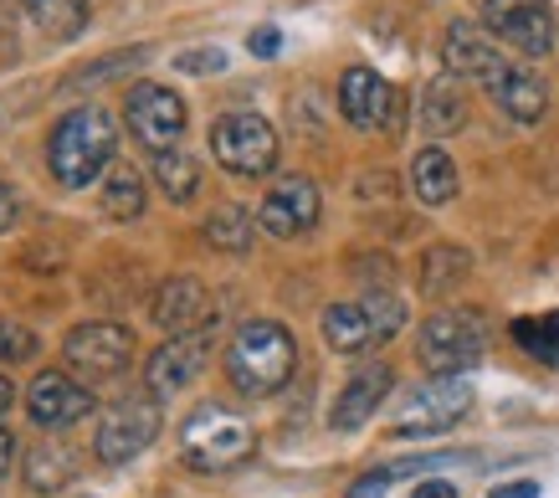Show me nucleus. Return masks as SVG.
Returning a JSON list of instances; mask_svg holds the SVG:
<instances>
[{
	"label": "nucleus",
	"mask_w": 559,
	"mask_h": 498,
	"mask_svg": "<svg viewBox=\"0 0 559 498\" xmlns=\"http://www.w3.org/2000/svg\"><path fill=\"white\" fill-rule=\"evenodd\" d=\"M21 11L32 16V26L51 42H72L87 26V0H21Z\"/></svg>",
	"instance_id": "obj_21"
},
{
	"label": "nucleus",
	"mask_w": 559,
	"mask_h": 498,
	"mask_svg": "<svg viewBox=\"0 0 559 498\" xmlns=\"http://www.w3.org/2000/svg\"><path fill=\"white\" fill-rule=\"evenodd\" d=\"M473 406V380L467 376H431L426 386L406 395L401 406V422H395V437H431V431H447L462 412Z\"/></svg>",
	"instance_id": "obj_11"
},
{
	"label": "nucleus",
	"mask_w": 559,
	"mask_h": 498,
	"mask_svg": "<svg viewBox=\"0 0 559 498\" xmlns=\"http://www.w3.org/2000/svg\"><path fill=\"white\" fill-rule=\"evenodd\" d=\"M247 47H252V57H277V47H283V32H277V26H257Z\"/></svg>",
	"instance_id": "obj_31"
},
{
	"label": "nucleus",
	"mask_w": 559,
	"mask_h": 498,
	"mask_svg": "<svg viewBox=\"0 0 559 498\" xmlns=\"http://www.w3.org/2000/svg\"><path fill=\"white\" fill-rule=\"evenodd\" d=\"M416 355L431 376H467L488 355V324L473 309H441L421 324Z\"/></svg>",
	"instance_id": "obj_5"
},
{
	"label": "nucleus",
	"mask_w": 559,
	"mask_h": 498,
	"mask_svg": "<svg viewBox=\"0 0 559 498\" xmlns=\"http://www.w3.org/2000/svg\"><path fill=\"white\" fill-rule=\"evenodd\" d=\"M544 340H549V365H559V309L544 313Z\"/></svg>",
	"instance_id": "obj_36"
},
{
	"label": "nucleus",
	"mask_w": 559,
	"mask_h": 498,
	"mask_svg": "<svg viewBox=\"0 0 559 498\" xmlns=\"http://www.w3.org/2000/svg\"><path fill=\"white\" fill-rule=\"evenodd\" d=\"M492 498H539V483L534 478H519V483H498Z\"/></svg>",
	"instance_id": "obj_33"
},
{
	"label": "nucleus",
	"mask_w": 559,
	"mask_h": 498,
	"mask_svg": "<svg viewBox=\"0 0 559 498\" xmlns=\"http://www.w3.org/2000/svg\"><path fill=\"white\" fill-rule=\"evenodd\" d=\"M11 406H16V386H11V380H5V370H0V416L11 412Z\"/></svg>",
	"instance_id": "obj_38"
},
{
	"label": "nucleus",
	"mask_w": 559,
	"mask_h": 498,
	"mask_svg": "<svg viewBox=\"0 0 559 498\" xmlns=\"http://www.w3.org/2000/svg\"><path fill=\"white\" fill-rule=\"evenodd\" d=\"M21 473H26V488H32V494H57V488H68V483H72L78 463H72L68 447L41 442V447H32V452H26Z\"/></svg>",
	"instance_id": "obj_23"
},
{
	"label": "nucleus",
	"mask_w": 559,
	"mask_h": 498,
	"mask_svg": "<svg viewBox=\"0 0 559 498\" xmlns=\"http://www.w3.org/2000/svg\"><path fill=\"white\" fill-rule=\"evenodd\" d=\"M252 447H257L252 422L237 416L231 406H221V401L195 406V412L186 416V427H180V452H186V463L201 467V473L237 467L241 458H252Z\"/></svg>",
	"instance_id": "obj_4"
},
{
	"label": "nucleus",
	"mask_w": 559,
	"mask_h": 498,
	"mask_svg": "<svg viewBox=\"0 0 559 498\" xmlns=\"http://www.w3.org/2000/svg\"><path fill=\"white\" fill-rule=\"evenodd\" d=\"M509 334L519 340V349H524V355H534V360L549 365V340H544V319H513Z\"/></svg>",
	"instance_id": "obj_30"
},
{
	"label": "nucleus",
	"mask_w": 559,
	"mask_h": 498,
	"mask_svg": "<svg viewBox=\"0 0 559 498\" xmlns=\"http://www.w3.org/2000/svg\"><path fill=\"white\" fill-rule=\"evenodd\" d=\"M477 11H483V32L524 62L549 57L555 47V16L544 0H483Z\"/></svg>",
	"instance_id": "obj_10"
},
{
	"label": "nucleus",
	"mask_w": 559,
	"mask_h": 498,
	"mask_svg": "<svg viewBox=\"0 0 559 498\" xmlns=\"http://www.w3.org/2000/svg\"><path fill=\"white\" fill-rule=\"evenodd\" d=\"M154 180H159V190L170 195L175 206H186V201H195V190H201V165L186 150H170V155H154Z\"/></svg>",
	"instance_id": "obj_25"
},
{
	"label": "nucleus",
	"mask_w": 559,
	"mask_h": 498,
	"mask_svg": "<svg viewBox=\"0 0 559 498\" xmlns=\"http://www.w3.org/2000/svg\"><path fill=\"white\" fill-rule=\"evenodd\" d=\"M467 268H473V258H467L462 247H431L421 262V293H431V298L452 293L462 277H467Z\"/></svg>",
	"instance_id": "obj_26"
},
{
	"label": "nucleus",
	"mask_w": 559,
	"mask_h": 498,
	"mask_svg": "<svg viewBox=\"0 0 559 498\" xmlns=\"http://www.w3.org/2000/svg\"><path fill=\"white\" fill-rule=\"evenodd\" d=\"M319 329L334 355H365V349L395 340L406 329V298H395L390 288H374L365 298H349V304H329Z\"/></svg>",
	"instance_id": "obj_3"
},
{
	"label": "nucleus",
	"mask_w": 559,
	"mask_h": 498,
	"mask_svg": "<svg viewBox=\"0 0 559 498\" xmlns=\"http://www.w3.org/2000/svg\"><path fill=\"white\" fill-rule=\"evenodd\" d=\"M150 62V47H123V52H114V57H103V62H93V68H78L62 83V93H72V87H93V83H103V78H119V72H134V68H144Z\"/></svg>",
	"instance_id": "obj_27"
},
{
	"label": "nucleus",
	"mask_w": 559,
	"mask_h": 498,
	"mask_svg": "<svg viewBox=\"0 0 559 498\" xmlns=\"http://www.w3.org/2000/svg\"><path fill=\"white\" fill-rule=\"evenodd\" d=\"M93 391L87 386H78V380L68 376V370H41V376L26 386V412H32V422L41 431H68L78 427V422H87L93 416Z\"/></svg>",
	"instance_id": "obj_14"
},
{
	"label": "nucleus",
	"mask_w": 559,
	"mask_h": 498,
	"mask_svg": "<svg viewBox=\"0 0 559 498\" xmlns=\"http://www.w3.org/2000/svg\"><path fill=\"white\" fill-rule=\"evenodd\" d=\"M11 222H16V190L0 186V232H5Z\"/></svg>",
	"instance_id": "obj_37"
},
{
	"label": "nucleus",
	"mask_w": 559,
	"mask_h": 498,
	"mask_svg": "<svg viewBox=\"0 0 559 498\" xmlns=\"http://www.w3.org/2000/svg\"><path fill=\"white\" fill-rule=\"evenodd\" d=\"M416 119H421V134H431V139L457 134L462 123H467V93H462V78H452V72L431 78L426 93H421V104H416Z\"/></svg>",
	"instance_id": "obj_19"
},
{
	"label": "nucleus",
	"mask_w": 559,
	"mask_h": 498,
	"mask_svg": "<svg viewBox=\"0 0 559 498\" xmlns=\"http://www.w3.org/2000/svg\"><path fill=\"white\" fill-rule=\"evenodd\" d=\"M154 324L165 329V334H195V329H211L216 324L211 288L190 273L159 283V293H154Z\"/></svg>",
	"instance_id": "obj_17"
},
{
	"label": "nucleus",
	"mask_w": 559,
	"mask_h": 498,
	"mask_svg": "<svg viewBox=\"0 0 559 498\" xmlns=\"http://www.w3.org/2000/svg\"><path fill=\"white\" fill-rule=\"evenodd\" d=\"M159 422H165V401L154 391H129L119 395L98 422V437H93V452H98V463L108 467H123L134 463L139 452L159 437Z\"/></svg>",
	"instance_id": "obj_7"
},
{
	"label": "nucleus",
	"mask_w": 559,
	"mask_h": 498,
	"mask_svg": "<svg viewBox=\"0 0 559 498\" xmlns=\"http://www.w3.org/2000/svg\"><path fill=\"white\" fill-rule=\"evenodd\" d=\"M395 104H401V93L374 68H349L340 78V114L355 123V129H401Z\"/></svg>",
	"instance_id": "obj_16"
},
{
	"label": "nucleus",
	"mask_w": 559,
	"mask_h": 498,
	"mask_svg": "<svg viewBox=\"0 0 559 498\" xmlns=\"http://www.w3.org/2000/svg\"><path fill=\"white\" fill-rule=\"evenodd\" d=\"M211 329L170 334V340L159 344V349L150 355V365H144V391H154L159 401H170V395L186 391L190 380H201V370L211 365Z\"/></svg>",
	"instance_id": "obj_13"
},
{
	"label": "nucleus",
	"mask_w": 559,
	"mask_h": 498,
	"mask_svg": "<svg viewBox=\"0 0 559 498\" xmlns=\"http://www.w3.org/2000/svg\"><path fill=\"white\" fill-rule=\"evenodd\" d=\"M175 68L190 72V78H211V72H226V52L221 47H195V52H180Z\"/></svg>",
	"instance_id": "obj_29"
},
{
	"label": "nucleus",
	"mask_w": 559,
	"mask_h": 498,
	"mask_svg": "<svg viewBox=\"0 0 559 498\" xmlns=\"http://www.w3.org/2000/svg\"><path fill=\"white\" fill-rule=\"evenodd\" d=\"M298 370V340L277 319H247L226 344V380L247 401L277 395Z\"/></svg>",
	"instance_id": "obj_2"
},
{
	"label": "nucleus",
	"mask_w": 559,
	"mask_h": 498,
	"mask_svg": "<svg viewBox=\"0 0 559 498\" xmlns=\"http://www.w3.org/2000/svg\"><path fill=\"white\" fill-rule=\"evenodd\" d=\"M11 467H16V437L0 427V488H5V478H11Z\"/></svg>",
	"instance_id": "obj_32"
},
{
	"label": "nucleus",
	"mask_w": 559,
	"mask_h": 498,
	"mask_svg": "<svg viewBox=\"0 0 559 498\" xmlns=\"http://www.w3.org/2000/svg\"><path fill=\"white\" fill-rule=\"evenodd\" d=\"M390 386H395V370H390V365H365V370H355V376L344 380V391L334 395L329 427L334 431H359L374 412H380V401L390 395Z\"/></svg>",
	"instance_id": "obj_18"
},
{
	"label": "nucleus",
	"mask_w": 559,
	"mask_h": 498,
	"mask_svg": "<svg viewBox=\"0 0 559 498\" xmlns=\"http://www.w3.org/2000/svg\"><path fill=\"white\" fill-rule=\"evenodd\" d=\"M123 119H129V134L150 150V155H170L186 139V98L165 83H134L129 98H123Z\"/></svg>",
	"instance_id": "obj_8"
},
{
	"label": "nucleus",
	"mask_w": 559,
	"mask_h": 498,
	"mask_svg": "<svg viewBox=\"0 0 559 498\" xmlns=\"http://www.w3.org/2000/svg\"><path fill=\"white\" fill-rule=\"evenodd\" d=\"M252 237H257V216L241 206H216L205 216V241L226 252V258H241V252H252Z\"/></svg>",
	"instance_id": "obj_24"
},
{
	"label": "nucleus",
	"mask_w": 559,
	"mask_h": 498,
	"mask_svg": "<svg viewBox=\"0 0 559 498\" xmlns=\"http://www.w3.org/2000/svg\"><path fill=\"white\" fill-rule=\"evenodd\" d=\"M98 206L108 222H139L144 216V175L134 165H119V170L103 175V195Z\"/></svg>",
	"instance_id": "obj_22"
},
{
	"label": "nucleus",
	"mask_w": 559,
	"mask_h": 498,
	"mask_svg": "<svg viewBox=\"0 0 559 498\" xmlns=\"http://www.w3.org/2000/svg\"><path fill=\"white\" fill-rule=\"evenodd\" d=\"M411 498H457V488H452V483H447V478H426V483H421V488H416V494H411Z\"/></svg>",
	"instance_id": "obj_34"
},
{
	"label": "nucleus",
	"mask_w": 559,
	"mask_h": 498,
	"mask_svg": "<svg viewBox=\"0 0 559 498\" xmlns=\"http://www.w3.org/2000/svg\"><path fill=\"white\" fill-rule=\"evenodd\" d=\"M319 216H323V195L308 175H283V180H272V190L262 195V206H257V226H262L267 237H283V241L313 232Z\"/></svg>",
	"instance_id": "obj_12"
},
{
	"label": "nucleus",
	"mask_w": 559,
	"mask_h": 498,
	"mask_svg": "<svg viewBox=\"0 0 559 498\" xmlns=\"http://www.w3.org/2000/svg\"><path fill=\"white\" fill-rule=\"evenodd\" d=\"M477 87H483L513 123H539L544 108H549V87H544V78L528 68L524 57H513V52L503 57V62H498Z\"/></svg>",
	"instance_id": "obj_15"
},
{
	"label": "nucleus",
	"mask_w": 559,
	"mask_h": 498,
	"mask_svg": "<svg viewBox=\"0 0 559 498\" xmlns=\"http://www.w3.org/2000/svg\"><path fill=\"white\" fill-rule=\"evenodd\" d=\"M211 155L237 180H262L277 165V129L252 108H231L211 123Z\"/></svg>",
	"instance_id": "obj_6"
},
{
	"label": "nucleus",
	"mask_w": 559,
	"mask_h": 498,
	"mask_svg": "<svg viewBox=\"0 0 559 498\" xmlns=\"http://www.w3.org/2000/svg\"><path fill=\"white\" fill-rule=\"evenodd\" d=\"M36 349H41L36 329H26L21 319H5V313H0V365H5V370H11V365H26V360H36Z\"/></svg>",
	"instance_id": "obj_28"
},
{
	"label": "nucleus",
	"mask_w": 559,
	"mask_h": 498,
	"mask_svg": "<svg viewBox=\"0 0 559 498\" xmlns=\"http://www.w3.org/2000/svg\"><path fill=\"white\" fill-rule=\"evenodd\" d=\"M114 155H119V129H114V114H108V108L78 104L51 123L47 170L62 190L98 186L103 175H108V165H114Z\"/></svg>",
	"instance_id": "obj_1"
},
{
	"label": "nucleus",
	"mask_w": 559,
	"mask_h": 498,
	"mask_svg": "<svg viewBox=\"0 0 559 498\" xmlns=\"http://www.w3.org/2000/svg\"><path fill=\"white\" fill-rule=\"evenodd\" d=\"M411 190H416L421 206H447L457 195V165H452V155L437 150V144H426L421 155L411 159Z\"/></svg>",
	"instance_id": "obj_20"
},
{
	"label": "nucleus",
	"mask_w": 559,
	"mask_h": 498,
	"mask_svg": "<svg viewBox=\"0 0 559 498\" xmlns=\"http://www.w3.org/2000/svg\"><path fill=\"white\" fill-rule=\"evenodd\" d=\"M385 488H390V483L380 478V473H370V478H359L355 488H349V498H380V494H385Z\"/></svg>",
	"instance_id": "obj_35"
},
{
	"label": "nucleus",
	"mask_w": 559,
	"mask_h": 498,
	"mask_svg": "<svg viewBox=\"0 0 559 498\" xmlns=\"http://www.w3.org/2000/svg\"><path fill=\"white\" fill-rule=\"evenodd\" d=\"M62 360L87 380H119L134 365V329L114 324V319H87V324L68 329Z\"/></svg>",
	"instance_id": "obj_9"
}]
</instances>
